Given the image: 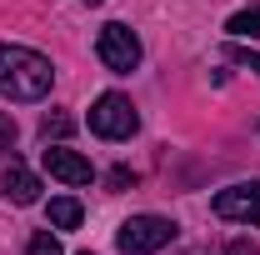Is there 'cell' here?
<instances>
[{
    "mask_svg": "<svg viewBox=\"0 0 260 255\" xmlns=\"http://www.w3.org/2000/svg\"><path fill=\"white\" fill-rule=\"evenodd\" d=\"M55 65L30 45H0V95L10 100H45Z\"/></svg>",
    "mask_w": 260,
    "mask_h": 255,
    "instance_id": "1",
    "label": "cell"
},
{
    "mask_svg": "<svg viewBox=\"0 0 260 255\" xmlns=\"http://www.w3.org/2000/svg\"><path fill=\"white\" fill-rule=\"evenodd\" d=\"M95 55H100V65H105L110 75H130V70L140 65V40H135L130 25L110 20V25H100V35H95Z\"/></svg>",
    "mask_w": 260,
    "mask_h": 255,
    "instance_id": "2",
    "label": "cell"
},
{
    "mask_svg": "<svg viewBox=\"0 0 260 255\" xmlns=\"http://www.w3.org/2000/svg\"><path fill=\"white\" fill-rule=\"evenodd\" d=\"M170 240H175V220H165V215H130L120 225V250L125 255H155Z\"/></svg>",
    "mask_w": 260,
    "mask_h": 255,
    "instance_id": "3",
    "label": "cell"
},
{
    "mask_svg": "<svg viewBox=\"0 0 260 255\" xmlns=\"http://www.w3.org/2000/svg\"><path fill=\"white\" fill-rule=\"evenodd\" d=\"M90 130H95L100 140H130L135 130H140V115H135V105H130L125 95H100L95 105H90Z\"/></svg>",
    "mask_w": 260,
    "mask_h": 255,
    "instance_id": "4",
    "label": "cell"
},
{
    "mask_svg": "<svg viewBox=\"0 0 260 255\" xmlns=\"http://www.w3.org/2000/svg\"><path fill=\"white\" fill-rule=\"evenodd\" d=\"M215 215L220 220H240V225H260V185H225L215 190Z\"/></svg>",
    "mask_w": 260,
    "mask_h": 255,
    "instance_id": "5",
    "label": "cell"
},
{
    "mask_svg": "<svg viewBox=\"0 0 260 255\" xmlns=\"http://www.w3.org/2000/svg\"><path fill=\"white\" fill-rule=\"evenodd\" d=\"M40 160H45V170H50L55 180H65V185H90V180H95V165L85 155H75V150H65V145L40 150Z\"/></svg>",
    "mask_w": 260,
    "mask_h": 255,
    "instance_id": "6",
    "label": "cell"
},
{
    "mask_svg": "<svg viewBox=\"0 0 260 255\" xmlns=\"http://www.w3.org/2000/svg\"><path fill=\"white\" fill-rule=\"evenodd\" d=\"M0 190H5V200H15V205H35V200H40V180H35L20 160H10V165L0 170Z\"/></svg>",
    "mask_w": 260,
    "mask_h": 255,
    "instance_id": "7",
    "label": "cell"
},
{
    "mask_svg": "<svg viewBox=\"0 0 260 255\" xmlns=\"http://www.w3.org/2000/svg\"><path fill=\"white\" fill-rule=\"evenodd\" d=\"M45 215H50V225H55V230H75L85 210H80V200H75V195H55V200L45 205Z\"/></svg>",
    "mask_w": 260,
    "mask_h": 255,
    "instance_id": "8",
    "label": "cell"
},
{
    "mask_svg": "<svg viewBox=\"0 0 260 255\" xmlns=\"http://www.w3.org/2000/svg\"><path fill=\"white\" fill-rule=\"evenodd\" d=\"M225 30L235 35V40H255V35H260V5H245V10H235Z\"/></svg>",
    "mask_w": 260,
    "mask_h": 255,
    "instance_id": "9",
    "label": "cell"
},
{
    "mask_svg": "<svg viewBox=\"0 0 260 255\" xmlns=\"http://www.w3.org/2000/svg\"><path fill=\"white\" fill-rule=\"evenodd\" d=\"M25 255H65L60 240L50 235V230H40V235H30V245H25Z\"/></svg>",
    "mask_w": 260,
    "mask_h": 255,
    "instance_id": "10",
    "label": "cell"
},
{
    "mask_svg": "<svg viewBox=\"0 0 260 255\" xmlns=\"http://www.w3.org/2000/svg\"><path fill=\"white\" fill-rule=\"evenodd\" d=\"M40 135L50 140V135H70V115H45L40 120Z\"/></svg>",
    "mask_w": 260,
    "mask_h": 255,
    "instance_id": "11",
    "label": "cell"
},
{
    "mask_svg": "<svg viewBox=\"0 0 260 255\" xmlns=\"http://www.w3.org/2000/svg\"><path fill=\"white\" fill-rule=\"evenodd\" d=\"M225 55H230L235 65H245V70H255V75H260V55H255V50H240V45H230Z\"/></svg>",
    "mask_w": 260,
    "mask_h": 255,
    "instance_id": "12",
    "label": "cell"
},
{
    "mask_svg": "<svg viewBox=\"0 0 260 255\" xmlns=\"http://www.w3.org/2000/svg\"><path fill=\"white\" fill-rule=\"evenodd\" d=\"M10 140H15V120H10V115H5V110H0V150H5V145H10Z\"/></svg>",
    "mask_w": 260,
    "mask_h": 255,
    "instance_id": "13",
    "label": "cell"
},
{
    "mask_svg": "<svg viewBox=\"0 0 260 255\" xmlns=\"http://www.w3.org/2000/svg\"><path fill=\"white\" fill-rule=\"evenodd\" d=\"M220 255H255V245H250V240H230Z\"/></svg>",
    "mask_w": 260,
    "mask_h": 255,
    "instance_id": "14",
    "label": "cell"
},
{
    "mask_svg": "<svg viewBox=\"0 0 260 255\" xmlns=\"http://www.w3.org/2000/svg\"><path fill=\"white\" fill-rule=\"evenodd\" d=\"M110 185H135V170H125V165H120V170L110 175Z\"/></svg>",
    "mask_w": 260,
    "mask_h": 255,
    "instance_id": "15",
    "label": "cell"
},
{
    "mask_svg": "<svg viewBox=\"0 0 260 255\" xmlns=\"http://www.w3.org/2000/svg\"><path fill=\"white\" fill-rule=\"evenodd\" d=\"M85 5H105V0H85Z\"/></svg>",
    "mask_w": 260,
    "mask_h": 255,
    "instance_id": "16",
    "label": "cell"
},
{
    "mask_svg": "<svg viewBox=\"0 0 260 255\" xmlns=\"http://www.w3.org/2000/svg\"><path fill=\"white\" fill-rule=\"evenodd\" d=\"M80 255H90V250H80Z\"/></svg>",
    "mask_w": 260,
    "mask_h": 255,
    "instance_id": "17",
    "label": "cell"
}]
</instances>
